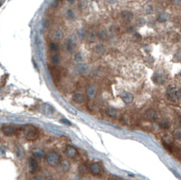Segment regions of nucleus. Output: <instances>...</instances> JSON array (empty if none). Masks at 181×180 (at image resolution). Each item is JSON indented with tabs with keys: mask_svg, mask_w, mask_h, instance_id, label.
Here are the masks:
<instances>
[{
	"mask_svg": "<svg viewBox=\"0 0 181 180\" xmlns=\"http://www.w3.org/2000/svg\"><path fill=\"white\" fill-rule=\"evenodd\" d=\"M46 160H47V163L50 165V167H55L60 164V155L55 151H51L48 153V155H46Z\"/></svg>",
	"mask_w": 181,
	"mask_h": 180,
	"instance_id": "nucleus-1",
	"label": "nucleus"
},
{
	"mask_svg": "<svg viewBox=\"0 0 181 180\" xmlns=\"http://www.w3.org/2000/svg\"><path fill=\"white\" fill-rule=\"evenodd\" d=\"M98 36L100 37L101 39H104V38H106V34H105V32H104V30H102V31L98 32Z\"/></svg>",
	"mask_w": 181,
	"mask_h": 180,
	"instance_id": "nucleus-29",
	"label": "nucleus"
},
{
	"mask_svg": "<svg viewBox=\"0 0 181 180\" xmlns=\"http://www.w3.org/2000/svg\"><path fill=\"white\" fill-rule=\"evenodd\" d=\"M2 133L7 136H11L16 133V128L13 125H4L2 127Z\"/></svg>",
	"mask_w": 181,
	"mask_h": 180,
	"instance_id": "nucleus-8",
	"label": "nucleus"
},
{
	"mask_svg": "<svg viewBox=\"0 0 181 180\" xmlns=\"http://www.w3.org/2000/svg\"><path fill=\"white\" fill-rule=\"evenodd\" d=\"M153 81H154L155 83L156 84H164L166 79V76L163 74V73H160V72H156V74L153 76Z\"/></svg>",
	"mask_w": 181,
	"mask_h": 180,
	"instance_id": "nucleus-6",
	"label": "nucleus"
},
{
	"mask_svg": "<svg viewBox=\"0 0 181 180\" xmlns=\"http://www.w3.org/2000/svg\"><path fill=\"white\" fill-rule=\"evenodd\" d=\"M146 115L148 119L151 120V121H156V120H157V118H158V113H157L156 111L153 110V109L147 110L146 112Z\"/></svg>",
	"mask_w": 181,
	"mask_h": 180,
	"instance_id": "nucleus-10",
	"label": "nucleus"
},
{
	"mask_svg": "<svg viewBox=\"0 0 181 180\" xmlns=\"http://www.w3.org/2000/svg\"><path fill=\"white\" fill-rule=\"evenodd\" d=\"M60 167H61V170L63 172H68L69 168H71V165H69V163L68 162V161L66 160H63L61 163H60Z\"/></svg>",
	"mask_w": 181,
	"mask_h": 180,
	"instance_id": "nucleus-19",
	"label": "nucleus"
},
{
	"mask_svg": "<svg viewBox=\"0 0 181 180\" xmlns=\"http://www.w3.org/2000/svg\"><path fill=\"white\" fill-rule=\"evenodd\" d=\"M107 3H110V4H114V3H116V0H105Z\"/></svg>",
	"mask_w": 181,
	"mask_h": 180,
	"instance_id": "nucleus-32",
	"label": "nucleus"
},
{
	"mask_svg": "<svg viewBox=\"0 0 181 180\" xmlns=\"http://www.w3.org/2000/svg\"><path fill=\"white\" fill-rule=\"evenodd\" d=\"M44 27H49V21L47 22V20H45V22H44Z\"/></svg>",
	"mask_w": 181,
	"mask_h": 180,
	"instance_id": "nucleus-33",
	"label": "nucleus"
},
{
	"mask_svg": "<svg viewBox=\"0 0 181 180\" xmlns=\"http://www.w3.org/2000/svg\"><path fill=\"white\" fill-rule=\"evenodd\" d=\"M59 1H62V0H59Z\"/></svg>",
	"mask_w": 181,
	"mask_h": 180,
	"instance_id": "nucleus-38",
	"label": "nucleus"
},
{
	"mask_svg": "<svg viewBox=\"0 0 181 180\" xmlns=\"http://www.w3.org/2000/svg\"><path fill=\"white\" fill-rule=\"evenodd\" d=\"M72 100L74 103H82L85 100V97L82 93H80V92H76L72 95Z\"/></svg>",
	"mask_w": 181,
	"mask_h": 180,
	"instance_id": "nucleus-12",
	"label": "nucleus"
},
{
	"mask_svg": "<svg viewBox=\"0 0 181 180\" xmlns=\"http://www.w3.org/2000/svg\"><path fill=\"white\" fill-rule=\"evenodd\" d=\"M156 19L159 22H165V21H166V19H168V17H166V15L165 13H159L156 17Z\"/></svg>",
	"mask_w": 181,
	"mask_h": 180,
	"instance_id": "nucleus-24",
	"label": "nucleus"
},
{
	"mask_svg": "<svg viewBox=\"0 0 181 180\" xmlns=\"http://www.w3.org/2000/svg\"><path fill=\"white\" fill-rule=\"evenodd\" d=\"M49 49H50V51H52V52H57L59 49V46L56 42H51L49 44Z\"/></svg>",
	"mask_w": 181,
	"mask_h": 180,
	"instance_id": "nucleus-22",
	"label": "nucleus"
},
{
	"mask_svg": "<svg viewBox=\"0 0 181 180\" xmlns=\"http://www.w3.org/2000/svg\"><path fill=\"white\" fill-rule=\"evenodd\" d=\"M32 155H33V156L35 158H39V159H41L43 158L45 156V153L42 151V150H39V149H35L32 151Z\"/></svg>",
	"mask_w": 181,
	"mask_h": 180,
	"instance_id": "nucleus-17",
	"label": "nucleus"
},
{
	"mask_svg": "<svg viewBox=\"0 0 181 180\" xmlns=\"http://www.w3.org/2000/svg\"><path fill=\"white\" fill-rule=\"evenodd\" d=\"M89 171L92 175H94V176H101L102 173H103V167H102V165L98 162L92 163L90 165Z\"/></svg>",
	"mask_w": 181,
	"mask_h": 180,
	"instance_id": "nucleus-4",
	"label": "nucleus"
},
{
	"mask_svg": "<svg viewBox=\"0 0 181 180\" xmlns=\"http://www.w3.org/2000/svg\"><path fill=\"white\" fill-rule=\"evenodd\" d=\"M29 168L31 173H35L37 170L39 169V164L37 162V160L33 157H30L29 160Z\"/></svg>",
	"mask_w": 181,
	"mask_h": 180,
	"instance_id": "nucleus-11",
	"label": "nucleus"
},
{
	"mask_svg": "<svg viewBox=\"0 0 181 180\" xmlns=\"http://www.w3.org/2000/svg\"><path fill=\"white\" fill-rule=\"evenodd\" d=\"M50 61H51V63H53V64H55V65H56V64H59V61H60V58H59V56L58 54H53L51 57H50Z\"/></svg>",
	"mask_w": 181,
	"mask_h": 180,
	"instance_id": "nucleus-23",
	"label": "nucleus"
},
{
	"mask_svg": "<svg viewBox=\"0 0 181 180\" xmlns=\"http://www.w3.org/2000/svg\"><path fill=\"white\" fill-rule=\"evenodd\" d=\"M60 122L63 123H67L68 125H71V123H69V121H67V120H65V119H61L60 120Z\"/></svg>",
	"mask_w": 181,
	"mask_h": 180,
	"instance_id": "nucleus-31",
	"label": "nucleus"
},
{
	"mask_svg": "<svg viewBox=\"0 0 181 180\" xmlns=\"http://www.w3.org/2000/svg\"><path fill=\"white\" fill-rule=\"evenodd\" d=\"M106 113L110 117H116L118 114V111L114 107H109L107 111H106Z\"/></svg>",
	"mask_w": 181,
	"mask_h": 180,
	"instance_id": "nucleus-18",
	"label": "nucleus"
},
{
	"mask_svg": "<svg viewBox=\"0 0 181 180\" xmlns=\"http://www.w3.org/2000/svg\"><path fill=\"white\" fill-rule=\"evenodd\" d=\"M74 59L77 61V62H81L83 61V57H82V54L81 52H79L75 55V57H74Z\"/></svg>",
	"mask_w": 181,
	"mask_h": 180,
	"instance_id": "nucleus-25",
	"label": "nucleus"
},
{
	"mask_svg": "<svg viewBox=\"0 0 181 180\" xmlns=\"http://www.w3.org/2000/svg\"><path fill=\"white\" fill-rule=\"evenodd\" d=\"M173 1H174L176 4H178V3H179V2L181 1V0H173Z\"/></svg>",
	"mask_w": 181,
	"mask_h": 180,
	"instance_id": "nucleus-35",
	"label": "nucleus"
},
{
	"mask_svg": "<svg viewBox=\"0 0 181 180\" xmlns=\"http://www.w3.org/2000/svg\"><path fill=\"white\" fill-rule=\"evenodd\" d=\"M50 74H51L54 81H59L60 79V72L59 71V69L55 67L50 68Z\"/></svg>",
	"mask_w": 181,
	"mask_h": 180,
	"instance_id": "nucleus-14",
	"label": "nucleus"
},
{
	"mask_svg": "<svg viewBox=\"0 0 181 180\" xmlns=\"http://www.w3.org/2000/svg\"><path fill=\"white\" fill-rule=\"evenodd\" d=\"M87 167H86V165H81V167H80V172L83 175V174H86L87 173Z\"/></svg>",
	"mask_w": 181,
	"mask_h": 180,
	"instance_id": "nucleus-28",
	"label": "nucleus"
},
{
	"mask_svg": "<svg viewBox=\"0 0 181 180\" xmlns=\"http://www.w3.org/2000/svg\"><path fill=\"white\" fill-rule=\"evenodd\" d=\"M33 180H43V178L40 177H36Z\"/></svg>",
	"mask_w": 181,
	"mask_h": 180,
	"instance_id": "nucleus-34",
	"label": "nucleus"
},
{
	"mask_svg": "<svg viewBox=\"0 0 181 180\" xmlns=\"http://www.w3.org/2000/svg\"><path fill=\"white\" fill-rule=\"evenodd\" d=\"M174 136L177 140H181V129H178L174 133Z\"/></svg>",
	"mask_w": 181,
	"mask_h": 180,
	"instance_id": "nucleus-26",
	"label": "nucleus"
},
{
	"mask_svg": "<svg viewBox=\"0 0 181 180\" xmlns=\"http://www.w3.org/2000/svg\"><path fill=\"white\" fill-rule=\"evenodd\" d=\"M51 37H52V39H53L54 40H60V39H63V37H64L63 31H61V30L59 29H55V30L52 32Z\"/></svg>",
	"mask_w": 181,
	"mask_h": 180,
	"instance_id": "nucleus-13",
	"label": "nucleus"
},
{
	"mask_svg": "<svg viewBox=\"0 0 181 180\" xmlns=\"http://www.w3.org/2000/svg\"><path fill=\"white\" fill-rule=\"evenodd\" d=\"M82 34H85V32H83V33H82ZM79 36H80V37H81V34H79ZM82 36H83V37H85V35H82Z\"/></svg>",
	"mask_w": 181,
	"mask_h": 180,
	"instance_id": "nucleus-37",
	"label": "nucleus"
},
{
	"mask_svg": "<svg viewBox=\"0 0 181 180\" xmlns=\"http://www.w3.org/2000/svg\"><path fill=\"white\" fill-rule=\"evenodd\" d=\"M159 125H160L161 128H163V129H168L170 127V122L168 121V120L164 119V120H162V121H160Z\"/></svg>",
	"mask_w": 181,
	"mask_h": 180,
	"instance_id": "nucleus-21",
	"label": "nucleus"
},
{
	"mask_svg": "<svg viewBox=\"0 0 181 180\" xmlns=\"http://www.w3.org/2000/svg\"><path fill=\"white\" fill-rule=\"evenodd\" d=\"M122 17L124 21H131L132 18H133V13L131 11H128V10H125L122 12Z\"/></svg>",
	"mask_w": 181,
	"mask_h": 180,
	"instance_id": "nucleus-16",
	"label": "nucleus"
},
{
	"mask_svg": "<svg viewBox=\"0 0 181 180\" xmlns=\"http://www.w3.org/2000/svg\"><path fill=\"white\" fill-rule=\"evenodd\" d=\"M108 180H122V179L119 178V177H117L112 176V177H110L108 178Z\"/></svg>",
	"mask_w": 181,
	"mask_h": 180,
	"instance_id": "nucleus-30",
	"label": "nucleus"
},
{
	"mask_svg": "<svg viewBox=\"0 0 181 180\" xmlns=\"http://www.w3.org/2000/svg\"><path fill=\"white\" fill-rule=\"evenodd\" d=\"M86 94L90 100H94L97 94V90L94 85H89L86 88Z\"/></svg>",
	"mask_w": 181,
	"mask_h": 180,
	"instance_id": "nucleus-7",
	"label": "nucleus"
},
{
	"mask_svg": "<svg viewBox=\"0 0 181 180\" xmlns=\"http://www.w3.org/2000/svg\"><path fill=\"white\" fill-rule=\"evenodd\" d=\"M75 48H76L75 41H74L73 39H68L67 42H66V49H67L68 51L72 52V51H74Z\"/></svg>",
	"mask_w": 181,
	"mask_h": 180,
	"instance_id": "nucleus-15",
	"label": "nucleus"
},
{
	"mask_svg": "<svg viewBox=\"0 0 181 180\" xmlns=\"http://www.w3.org/2000/svg\"><path fill=\"white\" fill-rule=\"evenodd\" d=\"M105 50H106V48L103 44H99L95 47V51L98 54H104L105 52Z\"/></svg>",
	"mask_w": 181,
	"mask_h": 180,
	"instance_id": "nucleus-20",
	"label": "nucleus"
},
{
	"mask_svg": "<svg viewBox=\"0 0 181 180\" xmlns=\"http://www.w3.org/2000/svg\"><path fill=\"white\" fill-rule=\"evenodd\" d=\"M39 130L35 127H29L25 130V138L27 141H35L39 138Z\"/></svg>",
	"mask_w": 181,
	"mask_h": 180,
	"instance_id": "nucleus-2",
	"label": "nucleus"
},
{
	"mask_svg": "<svg viewBox=\"0 0 181 180\" xmlns=\"http://www.w3.org/2000/svg\"><path fill=\"white\" fill-rule=\"evenodd\" d=\"M65 153H66V155L69 158H75L77 154H78V151L74 146L67 145L66 148H65Z\"/></svg>",
	"mask_w": 181,
	"mask_h": 180,
	"instance_id": "nucleus-5",
	"label": "nucleus"
},
{
	"mask_svg": "<svg viewBox=\"0 0 181 180\" xmlns=\"http://www.w3.org/2000/svg\"><path fill=\"white\" fill-rule=\"evenodd\" d=\"M67 15H68V17L69 18V19H73L74 17H75V15H74V13L71 9H69V10L67 11Z\"/></svg>",
	"mask_w": 181,
	"mask_h": 180,
	"instance_id": "nucleus-27",
	"label": "nucleus"
},
{
	"mask_svg": "<svg viewBox=\"0 0 181 180\" xmlns=\"http://www.w3.org/2000/svg\"><path fill=\"white\" fill-rule=\"evenodd\" d=\"M68 1H69V3H73L74 1H75V0H68Z\"/></svg>",
	"mask_w": 181,
	"mask_h": 180,
	"instance_id": "nucleus-36",
	"label": "nucleus"
},
{
	"mask_svg": "<svg viewBox=\"0 0 181 180\" xmlns=\"http://www.w3.org/2000/svg\"><path fill=\"white\" fill-rule=\"evenodd\" d=\"M166 95H168L170 101H178L181 98V92L176 87H170V88H168V91H166Z\"/></svg>",
	"mask_w": 181,
	"mask_h": 180,
	"instance_id": "nucleus-3",
	"label": "nucleus"
},
{
	"mask_svg": "<svg viewBox=\"0 0 181 180\" xmlns=\"http://www.w3.org/2000/svg\"><path fill=\"white\" fill-rule=\"evenodd\" d=\"M120 96H121V98L123 99L124 103H131L134 100V95L131 93V92L124 91Z\"/></svg>",
	"mask_w": 181,
	"mask_h": 180,
	"instance_id": "nucleus-9",
	"label": "nucleus"
}]
</instances>
